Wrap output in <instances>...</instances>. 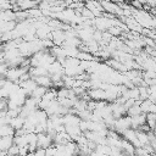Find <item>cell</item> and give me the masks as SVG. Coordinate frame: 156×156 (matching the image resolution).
<instances>
[{"label":"cell","mask_w":156,"mask_h":156,"mask_svg":"<svg viewBox=\"0 0 156 156\" xmlns=\"http://www.w3.org/2000/svg\"><path fill=\"white\" fill-rule=\"evenodd\" d=\"M13 144H15V143H13V136H1V140H0L1 150L7 151Z\"/></svg>","instance_id":"obj_1"},{"label":"cell","mask_w":156,"mask_h":156,"mask_svg":"<svg viewBox=\"0 0 156 156\" xmlns=\"http://www.w3.org/2000/svg\"><path fill=\"white\" fill-rule=\"evenodd\" d=\"M27 156H35V152H29Z\"/></svg>","instance_id":"obj_2"},{"label":"cell","mask_w":156,"mask_h":156,"mask_svg":"<svg viewBox=\"0 0 156 156\" xmlns=\"http://www.w3.org/2000/svg\"><path fill=\"white\" fill-rule=\"evenodd\" d=\"M17 156H20V155H17Z\"/></svg>","instance_id":"obj_3"}]
</instances>
